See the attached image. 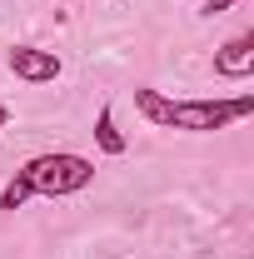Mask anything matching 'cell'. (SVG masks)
<instances>
[{"mask_svg":"<svg viewBox=\"0 0 254 259\" xmlns=\"http://www.w3.org/2000/svg\"><path fill=\"white\" fill-rule=\"evenodd\" d=\"M229 5H234V0H204V5H199V15H204V20H215V15L229 10Z\"/></svg>","mask_w":254,"mask_h":259,"instance_id":"8992f818","label":"cell"},{"mask_svg":"<svg viewBox=\"0 0 254 259\" xmlns=\"http://www.w3.org/2000/svg\"><path fill=\"white\" fill-rule=\"evenodd\" d=\"M95 145H100V155H110V160L125 155V135L115 130V110L110 105H100V115H95Z\"/></svg>","mask_w":254,"mask_h":259,"instance_id":"5b68a950","label":"cell"},{"mask_svg":"<svg viewBox=\"0 0 254 259\" xmlns=\"http://www.w3.org/2000/svg\"><path fill=\"white\" fill-rule=\"evenodd\" d=\"M215 75L220 80H249L254 75V30L229 35L220 50H215Z\"/></svg>","mask_w":254,"mask_h":259,"instance_id":"277c9868","label":"cell"},{"mask_svg":"<svg viewBox=\"0 0 254 259\" xmlns=\"http://www.w3.org/2000/svg\"><path fill=\"white\" fill-rule=\"evenodd\" d=\"M135 110L155 130H180V135H215L254 115V95H215V100H175L164 90L135 85Z\"/></svg>","mask_w":254,"mask_h":259,"instance_id":"6da1fadb","label":"cell"},{"mask_svg":"<svg viewBox=\"0 0 254 259\" xmlns=\"http://www.w3.org/2000/svg\"><path fill=\"white\" fill-rule=\"evenodd\" d=\"M5 125H10V110H5V105H0V130H5Z\"/></svg>","mask_w":254,"mask_h":259,"instance_id":"52a82bcc","label":"cell"},{"mask_svg":"<svg viewBox=\"0 0 254 259\" xmlns=\"http://www.w3.org/2000/svg\"><path fill=\"white\" fill-rule=\"evenodd\" d=\"M5 65H10L15 80H25V85H50V80L60 75V55H55V50H40V45H10Z\"/></svg>","mask_w":254,"mask_h":259,"instance_id":"3957f363","label":"cell"},{"mask_svg":"<svg viewBox=\"0 0 254 259\" xmlns=\"http://www.w3.org/2000/svg\"><path fill=\"white\" fill-rule=\"evenodd\" d=\"M95 180V160L90 155H75V150H45L30 155L20 164L5 190H0V209H25V199H65V194H80Z\"/></svg>","mask_w":254,"mask_h":259,"instance_id":"7a4b0ae2","label":"cell"}]
</instances>
